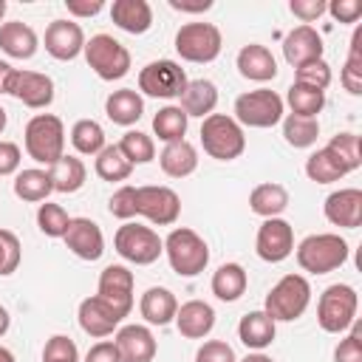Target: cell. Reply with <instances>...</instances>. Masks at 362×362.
<instances>
[{"mask_svg":"<svg viewBox=\"0 0 362 362\" xmlns=\"http://www.w3.org/2000/svg\"><path fill=\"white\" fill-rule=\"evenodd\" d=\"M68 223H71V215L65 212V206L51 204V201L40 204V209H37V226H40V232L45 238H62L68 232Z\"/></svg>","mask_w":362,"mask_h":362,"instance_id":"ee69618b","label":"cell"},{"mask_svg":"<svg viewBox=\"0 0 362 362\" xmlns=\"http://www.w3.org/2000/svg\"><path fill=\"white\" fill-rule=\"evenodd\" d=\"M283 105H288V110H291L294 116L317 119V113L325 107V90H317V88H308V85L291 82V88L286 90Z\"/></svg>","mask_w":362,"mask_h":362,"instance_id":"d590c367","label":"cell"},{"mask_svg":"<svg viewBox=\"0 0 362 362\" xmlns=\"http://www.w3.org/2000/svg\"><path fill=\"white\" fill-rule=\"evenodd\" d=\"M339 82L351 96H362V28H356L351 37V51L342 65Z\"/></svg>","mask_w":362,"mask_h":362,"instance_id":"60d3db41","label":"cell"},{"mask_svg":"<svg viewBox=\"0 0 362 362\" xmlns=\"http://www.w3.org/2000/svg\"><path fill=\"white\" fill-rule=\"evenodd\" d=\"M110 20L127 34H147L153 25V8L147 0H113Z\"/></svg>","mask_w":362,"mask_h":362,"instance_id":"4316f807","label":"cell"},{"mask_svg":"<svg viewBox=\"0 0 362 362\" xmlns=\"http://www.w3.org/2000/svg\"><path fill=\"white\" fill-rule=\"evenodd\" d=\"M235 65H238V74H240L243 79H249V82H272V79L277 76V59H274V54H272L266 45H260V42L243 45V48L238 51Z\"/></svg>","mask_w":362,"mask_h":362,"instance_id":"603a6c76","label":"cell"},{"mask_svg":"<svg viewBox=\"0 0 362 362\" xmlns=\"http://www.w3.org/2000/svg\"><path fill=\"white\" fill-rule=\"evenodd\" d=\"M305 175L314 181V184H334L339 178L348 175L345 164L328 150V147H320L314 150L308 158H305Z\"/></svg>","mask_w":362,"mask_h":362,"instance_id":"e575fe53","label":"cell"},{"mask_svg":"<svg viewBox=\"0 0 362 362\" xmlns=\"http://www.w3.org/2000/svg\"><path fill=\"white\" fill-rule=\"evenodd\" d=\"M6 17V0H0V20Z\"/></svg>","mask_w":362,"mask_h":362,"instance_id":"e7e4bbea","label":"cell"},{"mask_svg":"<svg viewBox=\"0 0 362 362\" xmlns=\"http://www.w3.org/2000/svg\"><path fill=\"white\" fill-rule=\"evenodd\" d=\"M311 303V283L303 274H283L266 294L263 311L274 322H294L305 314Z\"/></svg>","mask_w":362,"mask_h":362,"instance_id":"277c9868","label":"cell"},{"mask_svg":"<svg viewBox=\"0 0 362 362\" xmlns=\"http://www.w3.org/2000/svg\"><path fill=\"white\" fill-rule=\"evenodd\" d=\"M322 37L314 25H297L283 37V57L288 65L300 68L305 62L322 59Z\"/></svg>","mask_w":362,"mask_h":362,"instance_id":"44dd1931","label":"cell"},{"mask_svg":"<svg viewBox=\"0 0 362 362\" xmlns=\"http://www.w3.org/2000/svg\"><path fill=\"white\" fill-rule=\"evenodd\" d=\"M187 82L189 79L175 59H153L139 71V93L153 99H178Z\"/></svg>","mask_w":362,"mask_h":362,"instance_id":"8fae6325","label":"cell"},{"mask_svg":"<svg viewBox=\"0 0 362 362\" xmlns=\"http://www.w3.org/2000/svg\"><path fill=\"white\" fill-rule=\"evenodd\" d=\"M317 136H320V122L317 119H305V116H294V113L283 116V139H286L288 147L305 150L317 141Z\"/></svg>","mask_w":362,"mask_h":362,"instance_id":"ab89813d","label":"cell"},{"mask_svg":"<svg viewBox=\"0 0 362 362\" xmlns=\"http://www.w3.org/2000/svg\"><path fill=\"white\" fill-rule=\"evenodd\" d=\"M62 240H65L68 252L76 255L79 260L93 263L105 255V235H102L99 223L90 221V218H71L68 232L62 235Z\"/></svg>","mask_w":362,"mask_h":362,"instance_id":"e0dca14e","label":"cell"},{"mask_svg":"<svg viewBox=\"0 0 362 362\" xmlns=\"http://www.w3.org/2000/svg\"><path fill=\"white\" fill-rule=\"evenodd\" d=\"M175 311H178V300L164 286H150L139 300V314L144 317L147 325H167L175 320Z\"/></svg>","mask_w":362,"mask_h":362,"instance_id":"484cf974","label":"cell"},{"mask_svg":"<svg viewBox=\"0 0 362 362\" xmlns=\"http://www.w3.org/2000/svg\"><path fill=\"white\" fill-rule=\"evenodd\" d=\"M164 255L170 260V269L181 277H198L209 266V246L189 226H175L164 238Z\"/></svg>","mask_w":362,"mask_h":362,"instance_id":"3957f363","label":"cell"},{"mask_svg":"<svg viewBox=\"0 0 362 362\" xmlns=\"http://www.w3.org/2000/svg\"><path fill=\"white\" fill-rule=\"evenodd\" d=\"M76 320H79V328H82L88 337L105 339V337H110V334L122 325L124 314H119V311H116L110 303H105L99 294H90V297H85V300L79 303Z\"/></svg>","mask_w":362,"mask_h":362,"instance_id":"2e32d148","label":"cell"},{"mask_svg":"<svg viewBox=\"0 0 362 362\" xmlns=\"http://www.w3.org/2000/svg\"><path fill=\"white\" fill-rule=\"evenodd\" d=\"M342 164H345V170L348 173H354V170H359L362 167V141H359V136L356 133H351V130H342V133H337V136H331V141L325 144Z\"/></svg>","mask_w":362,"mask_h":362,"instance_id":"7bdbcfd3","label":"cell"},{"mask_svg":"<svg viewBox=\"0 0 362 362\" xmlns=\"http://www.w3.org/2000/svg\"><path fill=\"white\" fill-rule=\"evenodd\" d=\"M40 48V37L28 23L8 20L0 23V51L11 59H31Z\"/></svg>","mask_w":362,"mask_h":362,"instance_id":"cb8c5ba5","label":"cell"},{"mask_svg":"<svg viewBox=\"0 0 362 362\" xmlns=\"http://www.w3.org/2000/svg\"><path fill=\"white\" fill-rule=\"evenodd\" d=\"M93 170H96V175L102 181H110L113 184V181H127L130 173H133V164L122 156V150L116 144H105L102 153L93 161Z\"/></svg>","mask_w":362,"mask_h":362,"instance_id":"f35d334b","label":"cell"},{"mask_svg":"<svg viewBox=\"0 0 362 362\" xmlns=\"http://www.w3.org/2000/svg\"><path fill=\"white\" fill-rule=\"evenodd\" d=\"M136 215L147 218L156 226H173L181 215V198L175 189L161 184L136 187Z\"/></svg>","mask_w":362,"mask_h":362,"instance_id":"7c38bea8","label":"cell"},{"mask_svg":"<svg viewBox=\"0 0 362 362\" xmlns=\"http://www.w3.org/2000/svg\"><path fill=\"white\" fill-rule=\"evenodd\" d=\"M322 215L334 226L356 229L362 223V189H356V187L334 189L322 204Z\"/></svg>","mask_w":362,"mask_h":362,"instance_id":"d6986e66","label":"cell"},{"mask_svg":"<svg viewBox=\"0 0 362 362\" xmlns=\"http://www.w3.org/2000/svg\"><path fill=\"white\" fill-rule=\"evenodd\" d=\"M71 144L79 156H99L105 147V130L96 119H79L71 127Z\"/></svg>","mask_w":362,"mask_h":362,"instance_id":"74e56055","label":"cell"},{"mask_svg":"<svg viewBox=\"0 0 362 362\" xmlns=\"http://www.w3.org/2000/svg\"><path fill=\"white\" fill-rule=\"evenodd\" d=\"M294 82L308 85V88H317V90H325L331 85V65L325 59L305 62V65L294 68Z\"/></svg>","mask_w":362,"mask_h":362,"instance_id":"bcb514c9","label":"cell"},{"mask_svg":"<svg viewBox=\"0 0 362 362\" xmlns=\"http://www.w3.org/2000/svg\"><path fill=\"white\" fill-rule=\"evenodd\" d=\"M51 192H54L51 173L42 170V167H28V170H20V173L14 175V195H17L20 201L42 204V201H48Z\"/></svg>","mask_w":362,"mask_h":362,"instance_id":"d6a6232c","label":"cell"},{"mask_svg":"<svg viewBox=\"0 0 362 362\" xmlns=\"http://www.w3.org/2000/svg\"><path fill=\"white\" fill-rule=\"evenodd\" d=\"M82 54H85V62L90 65V71L105 82L127 76L130 62H133L130 51L110 34H93L90 40H85Z\"/></svg>","mask_w":362,"mask_h":362,"instance_id":"9c48e42d","label":"cell"},{"mask_svg":"<svg viewBox=\"0 0 362 362\" xmlns=\"http://www.w3.org/2000/svg\"><path fill=\"white\" fill-rule=\"evenodd\" d=\"M6 122H8V116H6V107L0 105V133L6 130Z\"/></svg>","mask_w":362,"mask_h":362,"instance_id":"be15d7a7","label":"cell"},{"mask_svg":"<svg viewBox=\"0 0 362 362\" xmlns=\"http://www.w3.org/2000/svg\"><path fill=\"white\" fill-rule=\"evenodd\" d=\"M85 48V31L79 23L74 20H51L45 28V51L59 59V62H71L82 54Z\"/></svg>","mask_w":362,"mask_h":362,"instance_id":"ac0fdd59","label":"cell"},{"mask_svg":"<svg viewBox=\"0 0 362 362\" xmlns=\"http://www.w3.org/2000/svg\"><path fill=\"white\" fill-rule=\"evenodd\" d=\"M195 362H238L235 348L223 339H206L198 351H195Z\"/></svg>","mask_w":362,"mask_h":362,"instance_id":"f907efd6","label":"cell"},{"mask_svg":"<svg viewBox=\"0 0 362 362\" xmlns=\"http://www.w3.org/2000/svg\"><path fill=\"white\" fill-rule=\"evenodd\" d=\"M133 272L127 269V266H122V263H110V266H105L102 269V274H99V283H96V294L105 300V303H110L119 314H130L133 311Z\"/></svg>","mask_w":362,"mask_h":362,"instance_id":"9a60e30c","label":"cell"},{"mask_svg":"<svg viewBox=\"0 0 362 362\" xmlns=\"http://www.w3.org/2000/svg\"><path fill=\"white\" fill-rule=\"evenodd\" d=\"M178 107L187 113V116H198V119H206L215 105H218V88L212 79H189L184 93L178 96Z\"/></svg>","mask_w":362,"mask_h":362,"instance_id":"f546056e","label":"cell"},{"mask_svg":"<svg viewBox=\"0 0 362 362\" xmlns=\"http://www.w3.org/2000/svg\"><path fill=\"white\" fill-rule=\"evenodd\" d=\"M175 328L187 339H204L215 328V308L204 300H187L175 311Z\"/></svg>","mask_w":362,"mask_h":362,"instance_id":"7402d4cb","label":"cell"},{"mask_svg":"<svg viewBox=\"0 0 362 362\" xmlns=\"http://www.w3.org/2000/svg\"><path fill=\"white\" fill-rule=\"evenodd\" d=\"M42 362H79V348L71 337L54 334L42 348Z\"/></svg>","mask_w":362,"mask_h":362,"instance_id":"7dc6e473","label":"cell"},{"mask_svg":"<svg viewBox=\"0 0 362 362\" xmlns=\"http://www.w3.org/2000/svg\"><path fill=\"white\" fill-rule=\"evenodd\" d=\"M113 249L119 252V257H124L133 266H150L164 255V240L158 238L156 229L124 221L113 235Z\"/></svg>","mask_w":362,"mask_h":362,"instance_id":"ba28073f","label":"cell"},{"mask_svg":"<svg viewBox=\"0 0 362 362\" xmlns=\"http://www.w3.org/2000/svg\"><path fill=\"white\" fill-rule=\"evenodd\" d=\"M8 325H11V317H8V308L6 305H0V337L8 331Z\"/></svg>","mask_w":362,"mask_h":362,"instance_id":"94428289","label":"cell"},{"mask_svg":"<svg viewBox=\"0 0 362 362\" xmlns=\"http://www.w3.org/2000/svg\"><path fill=\"white\" fill-rule=\"evenodd\" d=\"M0 362H17V359H14V354H11L8 348H3V345H0Z\"/></svg>","mask_w":362,"mask_h":362,"instance_id":"6125c7cd","label":"cell"},{"mask_svg":"<svg viewBox=\"0 0 362 362\" xmlns=\"http://www.w3.org/2000/svg\"><path fill=\"white\" fill-rule=\"evenodd\" d=\"M8 96H14L17 102H23L31 110H42L54 102V79L48 74L40 71H20L14 68V74L8 76Z\"/></svg>","mask_w":362,"mask_h":362,"instance_id":"4fadbf2b","label":"cell"},{"mask_svg":"<svg viewBox=\"0 0 362 362\" xmlns=\"http://www.w3.org/2000/svg\"><path fill=\"white\" fill-rule=\"evenodd\" d=\"M167 3H170V8L184 11V14H201V11L212 8V0H167Z\"/></svg>","mask_w":362,"mask_h":362,"instance_id":"6f0895ef","label":"cell"},{"mask_svg":"<svg viewBox=\"0 0 362 362\" xmlns=\"http://www.w3.org/2000/svg\"><path fill=\"white\" fill-rule=\"evenodd\" d=\"M277 337V322L263 311H249L240 317L238 322V339L249 348V351H266Z\"/></svg>","mask_w":362,"mask_h":362,"instance_id":"d4e9b609","label":"cell"},{"mask_svg":"<svg viewBox=\"0 0 362 362\" xmlns=\"http://www.w3.org/2000/svg\"><path fill=\"white\" fill-rule=\"evenodd\" d=\"M119 150H122V156L136 167V164H150L153 158H156V141H153V136H147V133H141V130H127L122 139H119V144H116Z\"/></svg>","mask_w":362,"mask_h":362,"instance_id":"b9f144b4","label":"cell"},{"mask_svg":"<svg viewBox=\"0 0 362 362\" xmlns=\"http://www.w3.org/2000/svg\"><path fill=\"white\" fill-rule=\"evenodd\" d=\"M107 212H110L113 218H119V221L136 218V187H133V184H122V187L110 195Z\"/></svg>","mask_w":362,"mask_h":362,"instance_id":"681fc988","label":"cell"},{"mask_svg":"<svg viewBox=\"0 0 362 362\" xmlns=\"http://www.w3.org/2000/svg\"><path fill=\"white\" fill-rule=\"evenodd\" d=\"M356 308H359L356 288L348 283H334L317 300V322L325 334H345L356 320Z\"/></svg>","mask_w":362,"mask_h":362,"instance_id":"52a82bcc","label":"cell"},{"mask_svg":"<svg viewBox=\"0 0 362 362\" xmlns=\"http://www.w3.org/2000/svg\"><path fill=\"white\" fill-rule=\"evenodd\" d=\"M286 116V105H283V96L272 88H257V90H246L235 99V122L240 127H257V130H266V127H274L280 124Z\"/></svg>","mask_w":362,"mask_h":362,"instance_id":"8992f818","label":"cell"},{"mask_svg":"<svg viewBox=\"0 0 362 362\" xmlns=\"http://www.w3.org/2000/svg\"><path fill=\"white\" fill-rule=\"evenodd\" d=\"M119 354H122V362H153L156 359V337L147 325H122L116 328V337H113Z\"/></svg>","mask_w":362,"mask_h":362,"instance_id":"ffe728a7","label":"cell"},{"mask_svg":"<svg viewBox=\"0 0 362 362\" xmlns=\"http://www.w3.org/2000/svg\"><path fill=\"white\" fill-rule=\"evenodd\" d=\"M23 144L28 158H34L37 164L54 167L62 156H65V124L59 116L54 113H37L28 119L25 130H23Z\"/></svg>","mask_w":362,"mask_h":362,"instance_id":"6da1fadb","label":"cell"},{"mask_svg":"<svg viewBox=\"0 0 362 362\" xmlns=\"http://www.w3.org/2000/svg\"><path fill=\"white\" fill-rule=\"evenodd\" d=\"M189 127V116L178 107V105H164L156 116H153V133L158 136V141L170 144V141H181L187 136Z\"/></svg>","mask_w":362,"mask_h":362,"instance_id":"8d00e7d4","label":"cell"},{"mask_svg":"<svg viewBox=\"0 0 362 362\" xmlns=\"http://www.w3.org/2000/svg\"><path fill=\"white\" fill-rule=\"evenodd\" d=\"M105 113L113 124H122V127H130L141 119L144 113V99L136 88H119L113 90L107 99H105Z\"/></svg>","mask_w":362,"mask_h":362,"instance_id":"f1b7e54d","label":"cell"},{"mask_svg":"<svg viewBox=\"0 0 362 362\" xmlns=\"http://www.w3.org/2000/svg\"><path fill=\"white\" fill-rule=\"evenodd\" d=\"M23 260V246L20 238L11 229H0V277H8L17 272Z\"/></svg>","mask_w":362,"mask_h":362,"instance_id":"f6af8a7d","label":"cell"},{"mask_svg":"<svg viewBox=\"0 0 362 362\" xmlns=\"http://www.w3.org/2000/svg\"><path fill=\"white\" fill-rule=\"evenodd\" d=\"M82 362H122V354H119L113 339H99V342H93L88 348Z\"/></svg>","mask_w":362,"mask_h":362,"instance_id":"11a10c76","label":"cell"},{"mask_svg":"<svg viewBox=\"0 0 362 362\" xmlns=\"http://www.w3.org/2000/svg\"><path fill=\"white\" fill-rule=\"evenodd\" d=\"M212 294L221 300V303H235L246 294V286H249V274L240 263H223L212 272Z\"/></svg>","mask_w":362,"mask_h":362,"instance_id":"1f68e13d","label":"cell"},{"mask_svg":"<svg viewBox=\"0 0 362 362\" xmlns=\"http://www.w3.org/2000/svg\"><path fill=\"white\" fill-rule=\"evenodd\" d=\"M238 362H274L272 356H266L263 351H255V354H246L243 359H238Z\"/></svg>","mask_w":362,"mask_h":362,"instance_id":"91938a15","label":"cell"},{"mask_svg":"<svg viewBox=\"0 0 362 362\" xmlns=\"http://www.w3.org/2000/svg\"><path fill=\"white\" fill-rule=\"evenodd\" d=\"M51 173V184H54V192H79L85 187V178H88V167L82 158L76 156H62L54 167H48Z\"/></svg>","mask_w":362,"mask_h":362,"instance_id":"836d02e7","label":"cell"},{"mask_svg":"<svg viewBox=\"0 0 362 362\" xmlns=\"http://www.w3.org/2000/svg\"><path fill=\"white\" fill-rule=\"evenodd\" d=\"M255 252L266 263H283L294 252V229L286 218H266L255 238Z\"/></svg>","mask_w":362,"mask_h":362,"instance_id":"5bb4252c","label":"cell"},{"mask_svg":"<svg viewBox=\"0 0 362 362\" xmlns=\"http://www.w3.org/2000/svg\"><path fill=\"white\" fill-rule=\"evenodd\" d=\"M20 161H23L20 144H14V141H0V178H3V175H17V173H20Z\"/></svg>","mask_w":362,"mask_h":362,"instance_id":"db71d44e","label":"cell"},{"mask_svg":"<svg viewBox=\"0 0 362 362\" xmlns=\"http://www.w3.org/2000/svg\"><path fill=\"white\" fill-rule=\"evenodd\" d=\"M288 206V189L277 181H263L249 192V209L255 215L266 218H280Z\"/></svg>","mask_w":362,"mask_h":362,"instance_id":"4dcf8cb0","label":"cell"},{"mask_svg":"<svg viewBox=\"0 0 362 362\" xmlns=\"http://www.w3.org/2000/svg\"><path fill=\"white\" fill-rule=\"evenodd\" d=\"M201 147L215 161H235L246 150V133L232 116L209 113L201 122Z\"/></svg>","mask_w":362,"mask_h":362,"instance_id":"5b68a950","label":"cell"},{"mask_svg":"<svg viewBox=\"0 0 362 362\" xmlns=\"http://www.w3.org/2000/svg\"><path fill=\"white\" fill-rule=\"evenodd\" d=\"M223 48L221 28L212 23H184L175 31V51L184 62H212Z\"/></svg>","mask_w":362,"mask_h":362,"instance_id":"30bf717a","label":"cell"},{"mask_svg":"<svg viewBox=\"0 0 362 362\" xmlns=\"http://www.w3.org/2000/svg\"><path fill=\"white\" fill-rule=\"evenodd\" d=\"M294 255H297V263H300L303 272L328 274V272L339 269L348 260L351 249H348V240L339 238L337 232H317V235L303 238L294 246Z\"/></svg>","mask_w":362,"mask_h":362,"instance_id":"7a4b0ae2","label":"cell"},{"mask_svg":"<svg viewBox=\"0 0 362 362\" xmlns=\"http://www.w3.org/2000/svg\"><path fill=\"white\" fill-rule=\"evenodd\" d=\"M65 8L74 17H96L105 8V0H65Z\"/></svg>","mask_w":362,"mask_h":362,"instance_id":"9f6ffc18","label":"cell"},{"mask_svg":"<svg viewBox=\"0 0 362 362\" xmlns=\"http://www.w3.org/2000/svg\"><path fill=\"white\" fill-rule=\"evenodd\" d=\"M14 74V68L6 62V59H0V93H6V88H8V76Z\"/></svg>","mask_w":362,"mask_h":362,"instance_id":"680465c9","label":"cell"},{"mask_svg":"<svg viewBox=\"0 0 362 362\" xmlns=\"http://www.w3.org/2000/svg\"><path fill=\"white\" fill-rule=\"evenodd\" d=\"M334 362H362V325H359V320L351 322L348 334L334 348Z\"/></svg>","mask_w":362,"mask_h":362,"instance_id":"c3c4849f","label":"cell"},{"mask_svg":"<svg viewBox=\"0 0 362 362\" xmlns=\"http://www.w3.org/2000/svg\"><path fill=\"white\" fill-rule=\"evenodd\" d=\"M325 0H291L288 3V11L303 23V25H308V23H314V20H320L322 14H325Z\"/></svg>","mask_w":362,"mask_h":362,"instance_id":"816d5d0a","label":"cell"},{"mask_svg":"<svg viewBox=\"0 0 362 362\" xmlns=\"http://www.w3.org/2000/svg\"><path fill=\"white\" fill-rule=\"evenodd\" d=\"M325 11L337 23H356L362 17V3L359 0H334V3L325 6Z\"/></svg>","mask_w":362,"mask_h":362,"instance_id":"f5cc1de1","label":"cell"},{"mask_svg":"<svg viewBox=\"0 0 362 362\" xmlns=\"http://www.w3.org/2000/svg\"><path fill=\"white\" fill-rule=\"evenodd\" d=\"M158 167L164 175L170 178H187L198 170V150L181 139V141H170L164 144V150L158 153Z\"/></svg>","mask_w":362,"mask_h":362,"instance_id":"83f0119b","label":"cell"}]
</instances>
